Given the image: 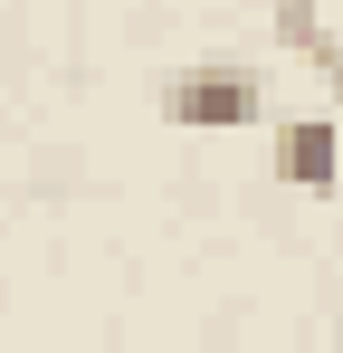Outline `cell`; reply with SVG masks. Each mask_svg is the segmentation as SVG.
Masks as SVG:
<instances>
[{
	"label": "cell",
	"mask_w": 343,
	"mask_h": 353,
	"mask_svg": "<svg viewBox=\"0 0 343 353\" xmlns=\"http://www.w3.org/2000/svg\"><path fill=\"white\" fill-rule=\"evenodd\" d=\"M277 39H286V48H315V58H324V29H315V0H277Z\"/></svg>",
	"instance_id": "3957f363"
},
{
	"label": "cell",
	"mask_w": 343,
	"mask_h": 353,
	"mask_svg": "<svg viewBox=\"0 0 343 353\" xmlns=\"http://www.w3.org/2000/svg\"><path fill=\"white\" fill-rule=\"evenodd\" d=\"M163 115L181 134H238V124L267 115V86H258V67H191V77H172L163 86Z\"/></svg>",
	"instance_id": "6da1fadb"
},
{
	"label": "cell",
	"mask_w": 343,
	"mask_h": 353,
	"mask_svg": "<svg viewBox=\"0 0 343 353\" xmlns=\"http://www.w3.org/2000/svg\"><path fill=\"white\" fill-rule=\"evenodd\" d=\"M267 163H277L286 191H334V181H343V134H334L324 115H286Z\"/></svg>",
	"instance_id": "7a4b0ae2"
},
{
	"label": "cell",
	"mask_w": 343,
	"mask_h": 353,
	"mask_svg": "<svg viewBox=\"0 0 343 353\" xmlns=\"http://www.w3.org/2000/svg\"><path fill=\"white\" fill-rule=\"evenodd\" d=\"M324 67H334V86H343V48H324Z\"/></svg>",
	"instance_id": "277c9868"
}]
</instances>
